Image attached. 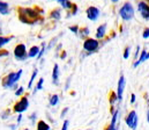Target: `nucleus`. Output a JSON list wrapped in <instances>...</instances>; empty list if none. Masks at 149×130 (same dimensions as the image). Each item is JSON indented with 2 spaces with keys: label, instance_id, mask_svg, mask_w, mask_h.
<instances>
[{
  "label": "nucleus",
  "instance_id": "nucleus-13",
  "mask_svg": "<svg viewBox=\"0 0 149 130\" xmlns=\"http://www.w3.org/2000/svg\"><path fill=\"white\" fill-rule=\"evenodd\" d=\"M148 56H149V55H148V51H147V50H143V51H142V53H141V56H140V58H139V60L134 63V68H136L137 65H139V64H141L142 62L147 60V59H148Z\"/></svg>",
  "mask_w": 149,
  "mask_h": 130
},
{
  "label": "nucleus",
  "instance_id": "nucleus-10",
  "mask_svg": "<svg viewBox=\"0 0 149 130\" xmlns=\"http://www.w3.org/2000/svg\"><path fill=\"white\" fill-rule=\"evenodd\" d=\"M52 80L54 85H58L59 83V66L56 64L54 68H53V72H52Z\"/></svg>",
  "mask_w": 149,
  "mask_h": 130
},
{
  "label": "nucleus",
  "instance_id": "nucleus-32",
  "mask_svg": "<svg viewBox=\"0 0 149 130\" xmlns=\"http://www.w3.org/2000/svg\"><path fill=\"white\" fill-rule=\"evenodd\" d=\"M112 1H113V3H117V1H118V0H112Z\"/></svg>",
  "mask_w": 149,
  "mask_h": 130
},
{
  "label": "nucleus",
  "instance_id": "nucleus-30",
  "mask_svg": "<svg viewBox=\"0 0 149 130\" xmlns=\"http://www.w3.org/2000/svg\"><path fill=\"white\" fill-rule=\"evenodd\" d=\"M21 118H22V115L20 114V116H19V118H18V123H20V122H21Z\"/></svg>",
  "mask_w": 149,
  "mask_h": 130
},
{
  "label": "nucleus",
  "instance_id": "nucleus-3",
  "mask_svg": "<svg viewBox=\"0 0 149 130\" xmlns=\"http://www.w3.org/2000/svg\"><path fill=\"white\" fill-rule=\"evenodd\" d=\"M28 107H29V101H28V98L24 96L14 106V112L19 113V114H22L24 110H27Z\"/></svg>",
  "mask_w": 149,
  "mask_h": 130
},
{
  "label": "nucleus",
  "instance_id": "nucleus-2",
  "mask_svg": "<svg viewBox=\"0 0 149 130\" xmlns=\"http://www.w3.org/2000/svg\"><path fill=\"white\" fill-rule=\"evenodd\" d=\"M22 70H19L18 72H14V73H11V75H8V77H7V79H6V81H5V84H4V86L5 87H12L20 78H21V75H22Z\"/></svg>",
  "mask_w": 149,
  "mask_h": 130
},
{
  "label": "nucleus",
  "instance_id": "nucleus-23",
  "mask_svg": "<svg viewBox=\"0 0 149 130\" xmlns=\"http://www.w3.org/2000/svg\"><path fill=\"white\" fill-rule=\"evenodd\" d=\"M149 37V29L147 28L144 31H143V38H148Z\"/></svg>",
  "mask_w": 149,
  "mask_h": 130
},
{
  "label": "nucleus",
  "instance_id": "nucleus-12",
  "mask_svg": "<svg viewBox=\"0 0 149 130\" xmlns=\"http://www.w3.org/2000/svg\"><path fill=\"white\" fill-rule=\"evenodd\" d=\"M106 31V25H102L97 28V33H96V37L97 38H103Z\"/></svg>",
  "mask_w": 149,
  "mask_h": 130
},
{
  "label": "nucleus",
  "instance_id": "nucleus-21",
  "mask_svg": "<svg viewBox=\"0 0 149 130\" xmlns=\"http://www.w3.org/2000/svg\"><path fill=\"white\" fill-rule=\"evenodd\" d=\"M52 18H54V19H60V12L59 11H54L53 13H52Z\"/></svg>",
  "mask_w": 149,
  "mask_h": 130
},
{
  "label": "nucleus",
  "instance_id": "nucleus-11",
  "mask_svg": "<svg viewBox=\"0 0 149 130\" xmlns=\"http://www.w3.org/2000/svg\"><path fill=\"white\" fill-rule=\"evenodd\" d=\"M118 114H119V110H116V112L113 113V116H112V120H111V123H110L108 130H114V129H116V123H117Z\"/></svg>",
  "mask_w": 149,
  "mask_h": 130
},
{
  "label": "nucleus",
  "instance_id": "nucleus-28",
  "mask_svg": "<svg viewBox=\"0 0 149 130\" xmlns=\"http://www.w3.org/2000/svg\"><path fill=\"white\" fill-rule=\"evenodd\" d=\"M70 30L74 31V33H77L78 31V27H70Z\"/></svg>",
  "mask_w": 149,
  "mask_h": 130
},
{
  "label": "nucleus",
  "instance_id": "nucleus-34",
  "mask_svg": "<svg viewBox=\"0 0 149 130\" xmlns=\"http://www.w3.org/2000/svg\"><path fill=\"white\" fill-rule=\"evenodd\" d=\"M114 130H117V128H116V129H114Z\"/></svg>",
  "mask_w": 149,
  "mask_h": 130
},
{
  "label": "nucleus",
  "instance_id": "nucleus-17",
  "mask_svg": "<svg viewBox=\"0 0 149 130\" xmlns=\"http://www.w3.org/2000/svg\"><path fill=\"white\" fill-rule=\"evenodd\" d=\"M12 38L11 37H3V36H0V48H3L6 43H8Z\"/></svg>",
  "mask_w": 149,
  "mask_h": 130
},
{
  "label": "nucleus",
  "instance_id": "nucleus-14",
  "mask_svg": "<svg viewBox=\"0 0 149 130\" xmlns=\"http://www.w3.org/2000/svg\"><path fill=\"white\" fill-rule=\"evenodd\" d=\"M38 52H39V48H38V47H33V48L29 50V52H28V57H30V58L36 57V56L38 55Z\"/></svg>",
  "mask_w": 149,
  "mask_h": 130
},
{
  "label": "nucleus",
  "instance_id": "nucleus-25",
  "mask_svg": "<svg viewBox=\"0 0 149 130\" xmlns=\"http://www.w3.org/2000/svg\"><path fill=\"white\" fill-rule=\"evenodd\" d=\"M68 129V121H64V125L61 128V130H67Z\"/></svg>",
  "mask_w": 149,
  "mask_h": 130
},
{
  "label": "nucleus",
  "instance_id": "nucleus-29",
  "mask_svg": "<svg viewBox=\"0 0 149 130\" xmlns=\"http://www.w3.org/2000/svg\"><path fill=\"white\" fill-rule=\"evenodd\" d=\"M8 52L7 51H4V52H0V57H3V56H7Z\"/></svg>",
  "mask_w": 149,
  "mask_h": 130
},
{
  "label": "nucleus",
  "instance_id": "nucleus-26",
  "mask_svg": "<svg viewBox=\"0 0 149 130\" xmlns=\"http://www.w3.org/2000/svg\"><path fill=\"white\" fill-rule=\"evenodd\" d=\"M135 102V94H132L131 96V103H134Z\"/></svg>",
  "mask_w": 149,
  "mask_h": 130
},
{
  "label": "nucleus",
  "instance_id": "nucleus-24",
  "mask_svg": "<svg viewBox=\"0 0 149 130\" xmlns=\"http://www.w3.org/2000/svg\"><path fill=\"white\" fill-rule=\"evenodd\" d=\"M23 91H24V88L23 87H20L18 91H16V93H15V95H21L22 93H23Z\"/></svg>",
  "mask_w": 149,
  "mask_h": 130
},
{
  "label": "nucleus",
  "instance_id": "nucleus-6",
  "mask_svg": "<svg viewBox=\"0 0 149 130\" xmlns=\"http://www.w3.org/2000/svg\"><path fill=\"white\" fill-rule=\"evenodd\" d=\"M14 55L16 57V59H24L27 56V51H26V45L24 44H19L15 50H14Z\"/></svg>",
  "mask_w": 149,
  "mask_h": 130
},
{
  "label": "nucleus",
  "instance_id": "nucleus-33",
  "mask_svg": "<svg viewBox=\"0 0 149 130\" xmlns=\"http://www.w3.org/2000/svg\"><path fill=\"white\" fill-rule=\"evenodd\" d=\"M24 130H28V129H24Z\"/></svg>",
  "mask_w": 149,
  "mask_h": 130
},
{
  "label": "nucleus",
  "instance_id": "nucleus-5",
  "mask_svg": "<svg viewBox=\"0 0 149 130\" xmlns=\"http://www.w3.org/2000/svg\"><path fill=\"white\" fill-rule=\"evenodd\" d=\"M98 41L97 40H94V38H88V40H86L85 41V43H83V49L86 50V51H95V50H97V48H98Z\"/></svg>",
  "mask_w": 149,
  "mask_h": 130
},
{
  "label": "nucleus",
  "instance_id": "nucleus-9",
  "mask_svg": "<svg viewBox=\"0 0 149 130\" xmlns=\"http://www.w3.org/2000/svg\"><path fill=\"white\" fill-rule=\"evenodd\" d=\"M139 11L141 12L143 19H146V20L149 19V10H148V5L146 3H140L139 4Z\"/></svg>",
  "mask_w": 149,
  "mask_h": 130
},
{
  "label": "nucleus",
  "instance_id": "nucleus-15",
  "mask_svg": "<svg viewBox=\"0 0 149 130\" xmlns=\"http://www.w3.org/2000/svg\"><path fill=\"white\" fill-rule=\"evenodd\" d=\"M37 130H50V125L44 121H39L37 123Z\"/></svg>",
  "mask_w": 149,
  "mask_h": 130
},
{
  "label": "nucleus",
  "instance_id": "nucleus-27",
  "mask_svg": "<svg viewBox=\"0 0 149 130\" xmlns=\"http://www.w3.org/2000/svg\"><path fill=\"white\" fill-rule=\"evenodd\" d=\"M30 120H31V121H33V122H34V121H35V120H36V114H35V113H34V114H33V115H31V116H30Z\"/></svg>",
  "mask_w": 149,
  "mask_h": 130
},
{
  "label": "nucleus",
  "instance_id": "nucleus-19",
  "mask_svg": "<svg viewBox=\"0 0 149 130\" xmlns=\"http://www.w3.org/2000/svg\"><path fill=\"white\" fill-rule=\"evenodd\" d=\"M37 73H38V70L36 69V70L34 71V73H33V76H31V79H30V81H29V85H28V88H31V86H33V83H34V80H35V78H36V76H37Z\"/></svg>",
  "mask_w": 149,
  "mask_h": 130
},
{
  "label": "nucleus",
  "instance_id": "nucleus-8",
  "mask_svg": "<svg viewBox=\"0 0 149 130\" xmlns=\"http://www.w3.org/2000/svg\"><path fill=\"white\" fill-rule=\"evenodd\" d=\"M125 77L124 76H120L119 78V81H118V90H117V96L119 100L123 99V92H124V88H125Z\"/></svg>",
  "mask_w": 149,
  "mask_h": 130
},
{
  "label": "nucleus",
  "instance_id": "nucleus-4",
  "mask_svg": "<svg viewBox=\"0 0 149 130\" xmlns=\"http://www.w3.org/2000/svg\"><path fill=\"white\" fill-rule=\"evenodd\" d=\"M126 124L129 128H132L133 130L136 129V127H137V116H136V113L134 110H132L127 115V117H126Z\"/></svg>",
  "mask_w": 149,
  "mask_h": 130
},
{
  "label": "nucleus",
  "instance_id": "nucleus-1",
  "mask_svg": "<svg viewBox=\"0 0 149 130\" xmlns=\"http://www.w3.org/2000/svg\"><path fill=\"white\" fill-rule=\"evenodd\" d=\"M119 15L125 20V21H129L133 19L134 16V10L133 6L129 3H126L123 5V7L119 10Z\"/></svg>",
  "mask_w": 149,
  "mask_h": 130
},
{
  "label": "nucleus",
  "instance_id": "nucleus-16",
  "mask_svg": "<svg viewBox=\"0 0 149 130\" xmlns=\"http://www.w3.org/2000/svg\"><path fill=\"white\" fill-rule=\"evenodd\" d=\"M0 13L1 14H7L8 13V4L0 1Z\"/></svg>",
  "mask_w": 149,
  "mask_h": 130
},
{
  "label": "nucleus",
  "instance_id": "nucleus-18",
  "mask_svg": "<svg viewBox=\"0 0 149 130\" xmlns=\"http://www.w3.org/2000/svg\"><path fill=\"white\" fill-rule=\"evenodd\" d=\"M58 100H59V96H58L57 94L52 95L51 99H50V105H51V106H56V105L58 103Z\"/></svg>",
  "mask_w": 149,
  "mask_h": 130
},
{
  "label": "nucleus",
  "instance_id": "nucleus-7",
  "mask_svg": "<svg viewBox=\"0 0 149 130\" xmlns=\"http://www.w3.org/2000/svg\"><path fill=\"white\" fill-rule=\"evenodd\" d=\"M87 16H88V19L91 20V21L97 20V18L100 16V10H98L97 7H94V6L89 7V8L87 10Z\"/></svg>",
  "mask_w": 149,
  "mask_h": 130
},
{
  "label": "nucleus",
  "instance_id": "nucleus-31",
  "mask_svg": "<svg viewBox=\"0 0 149 130\" xmlns=\"http://www.w3.org/2000/svg\"><path fill=\"white\" fill-rule=\"evenodd\" d=\"M58 1H59V3H60V4H61V3H62V1H64V0H58Z\"/></svg>",
  "mask_w": 149,
  "mask_h": 130
},
{
  "label": "nucleus",
  "instance_id": "nucleus-20",
  "mask_svg": "<svg viewBox=\"0 0 149 130\" xmlns=\"http://www.w3.org/2000/svg\"><path fill=\"white\" fill-rule=\"evenodd\" d=\"M43 83H44V79H43V78H41V79L38 80V83H37L36 88L34 90V92H35V93H36L37 91H39V90H42V88H43Z\"/></svg>",
  "mask_w": 149,
  "mask_h": 130
},
{
  "label": "nucleus",
  "instance_id": "nucleus-22",
  "mask_svg": "<svg viewBox=\"0 0 149 130\" xmlns=\"http://www.w3.org/2000/svg\"><path fill=\"white\" fill-rule=\"evenodd\" d=\"M129 52H131V49H129V48H126V49H125V52H124V58H125V59L128 58Z\"/></svg>",
  "mask_w": 149,
  "mask_h": 130
}]
</instances>
